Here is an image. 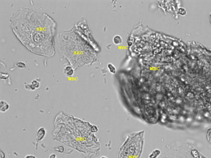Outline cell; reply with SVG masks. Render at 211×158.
I'll return each mask as SVG.
<instances>
[{"label":"cell","instance_id":"4","mask_svg":"<svg viewBox=\"0 0 211 158\" xmlns=\"http://www.w3.org/2000/svg\"><path fill=\"white\" fill-rule=\"evenodd\" d=\"M10 105L5 101L2 100L0 102V111L2 113L7 112L10 108Z\"/></svg>","mask_w":211,"mask_h":158},{"label":"cell","instance_id":"3","mask_svg":"<svg viewBox=\"0 0 211 158\" xmlns=\"http://www.w3.org/2000/svg\"><path fill=\"white\" fill-rule=\"evenodd\" d=\"M46 135V131L43 127L40 128L36 133V140L37 141H41L43 140Z\"/></svg>","mask_w":211,"mask_h":158},{"label":"cell","instance_id":"2","mask_svg":"<svg viewBox=\"0 0 211 158\" xmlns=\"http://www.w3.org/2000/svg\"><path fill=\"white\" fill-rule=\"evenodd\" d=\"M160 158H207L191 147H175L165 150Z\"/></svg>","mask_w":211,"mask_h":158},{"label":"cell","instance_id":"11","mask_svg":"<svg viewBox=\"0 0 211 158\" xmlns=\"http://www.w3.org/2000/svg\"><path fill=\"white\" fill-rule=\"evenodd\" d=\"M179 13L182 15L185 16L186 14L187 13L185 9L183 7H181L179 9Z\"/></svg>","mask_w":211,"mask_h":158},{"label":"cell","instance_id":"7","mask_svg":"<svg viewBox=\"0 0 211 158\" xmlns=\"http://www.w3.org/2000/svg\"><path fill=\"white\" fill-rule=\"evenodd\" d=\"M107 67L108 69L109 70V72L111 73L115 74L116 73V68L115 67V66H114L113 64L111 63H109L107 65Z\"/></svg>","mask_w":211,"mask_h":158},{"label":"cell","instance_id":"17","mask_svg":"<svg viewBox=\"0 0 211 158\" xmlns=\"http://www.w3.org/2000/svg\"><path fill=\"white\" fill-rule=\"evenodd\" d=\"M127 44H128L129 46H131L132 44V42H131V41H129V42H128Z\"/></svg>","mask_w":211,"mask_h":158},{"label":"cell","instance_id":"9","mask_svg":"<svg viewBox=\"0 0 211 158\" xmlns=\"http://www.w3.org/2000/svg\"><path fill=\"white\" fill-rule=\"evenodd\" d=\"M25 88L26 89L28 90H30V91H34L36 89L35 87L32 85L31 84H28V83H26L25 84Z\"/></svg>","mask_w":211,"mask_h":158},{"label":"cell","instance_id":"13","mask_svg":"<svg viewBox=\"0 0 211 158\" xmlns=\"http://www.w3.org/2000/svg\"><path fill=\"white\" fill-rule=\"evenodd\" d=\"M90 131H91V132H92V133H97L98 131V128L96 126L93 125V126H92L91 129H90Z\"/></svg>","mask_w":211,"mask_h":158},{"label":"cell","instance_id":"5","mask_svg":"<svg viewBox=\"0 0 211 158\" xmlns=\"http://www.w3.org/2000/svg\"><path fill=\"white\" fill-rule=\"evenodd\" d=\"M64 74L67 77H71L73 76L74 73V70L73 69V67H72L71 66H66L64 69Z\"/></svg>","mask_w":211,"mask_h":158},{"label":"cell","instance_id":"1","mask_svg":"<svg viewBox=\"0 0 211 158\" xmlns=\"http://www.w3.org/2000/svg\"><path fill=\"white\" fill-rule=\"evenodd\" d=\"M10 21L16 36L29 50L40 56H53L56 23L51 17L22 7L13 13Z\"/></svg>","mask_w":211,"mask_h":158},{"label":"cell","instance_id":"12","mask_svg":"<svg viewBox=\"0 0 211 158\" xmlns=\"http://www.w3.org/2000/svg\"><path fill=\"white\" fill-rule=\"evenodd\" d=\"M15 66L17 67L20 68H24L26 67V65L23 62H18L16 64Z\"/></svg>","mask_w":211,"mask_h":158},{"label":"cell","instance_id":"14","mask_svg":"<svg viewBox=\"0 0 211 158\" xmlns=\"http://www.w3.org/2000/svg\"><path fill=\"white\" fill-rule=\"evenodd\" d=\"M56 150H57L58 152L62 153L64 152V151H65V150H64V147L63 146H59V147H58V148H57V149Z\"/></svg>","mask_w":211,"mask_h":158},{"label":"cell","instance_id":"18","mask_svg":"<svg viewBox=\"0 0 211 158\" xmlns=\"http://www.w3.org/2000/svg\"><path fill=\"white\" fill-rule=\"evenodd\" d=\"M99 158H108V157H106V156H102L101 157H100Z\"/></svg>","mask_w":211,"mask_h":158},{"label":"cell","instance_id":"8","mask_svg":"<svg viewBox=\"0 0 211 158\" xmlns=\"http://www.w3.org/2000/svg\"><path fill=\"white\" fill-rule=\"evenodd\" d=\"M113 42L116 45H120L122 43V42H123V40L120 36L116 35L113 38Z\"/></svg>","mask_w":211,"mask_h":158},{"label":"cell","instance_id":"6","mask_svg":"<svg viewBox=\"0 0 211 158\" xmlns=\"http://www.w3.org/2000/svg\"><path fill=\"white\" fill-rule=\"evenodd\" d=\"M161 155V151L159 149L153 150L148 156V158H158Z\"/></svg>","mask_w":211,"mask_h":158},{"label":"cell","instance_id":"16","mask_svg":"<svg viewBox=\"0 0 211 158\" xmlns=\"http://www.w3.org/2000/svg\"><path fill=\"white\" fill-rule=\"evenodd\" d=\"M49 158H57V156L55 154L52 153L49 156Z\"/></svg>","mask_w":211,"mask_h":158},{"label":"cell","instance_id":"10","mask_svg":"<svg viewBox=\"0 0 211 158\" xmlns=\"http://www.w3.org/2000/svg\"><path fill=\"white\" fill-rule=\"evenodd\" d=\"M31 84H32V85L33 86L35 87V89L38 88L39 87H40V82H38L37 81V80H33Z\"/></svg>","mask_w":211,"mask_h":158},{"label":"cell","instance_id":"19","mask_svg":"<svg viewBox=\"0 0 211 158\" xmlns=\"http://www.w3.org/2000/svg\"><path fill=\"white\" fill-rule=\"evenodd\" d=\"M210 20H211V14H210Z\"/></svg>","mask_w":211,"mask_h":158},{"label":"cell","instance_id":"15","mask_svg":"<svg viewBox=\"0 0 211 158\" xmlns=\"http://www.w3.org/2000/svg\"><path fill=\"white\" fill-rule=\"evenodd\" d=\"M24 158H36V156H35L34 155H33L29 154V155L26 156L25 157H24Z\"/></svg>","mask_w":211,"mask_h":158}]
</instances>
